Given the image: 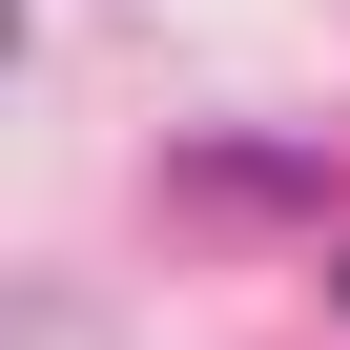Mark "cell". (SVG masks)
<instances>
[{
  "instance_id": "6da1fadb",
  "label": "cell",
  "mask_w": 350,
  "mask_h": 350,
  "mask_svg": "<svg viewBox=\"0 0 350 350\" xmlns=\"http://www.w3.org/2000/svg\"><path fill=\"white\" fill-rule=\"evenodd\" d=\"M329 288H350V268H329Z\"/></svg>"
}]
</instances>
